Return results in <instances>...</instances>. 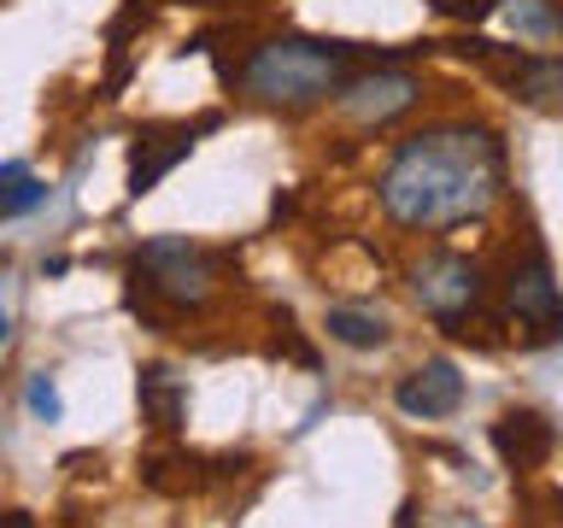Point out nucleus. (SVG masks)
<instances>
[{"instance_id":"nucleus-1","label":"nucleus","mask_w":563,"mask_h":528,"mask_svg":"<svg viewBox=\"0 0 563 528\" xmlns=\"http://www.w3.org/2000/svg\"><path fill=\"white\" fill-rule=\"evenodd\" d=\"M505 194V147L482 123H440L411 141L382 170V206L405 229H446Z\"/></svg>"},{"instance_id":"nucleus-2","label":"nucleus","mask_w":563,"mask_h":528,"mask_svg":"<svg viewBox=\"0 0 563 528\" xmlns=\"http://www.w3.org/2000/svg\"><path fill=\"white\" fill-rule=\"evenodd\" d=\"M352 77V47L346 42H317V35H276L258 42L241 65V88L264 106H317L341 95Z\"/></svg>"},{"instance_id":"nucleus-3","label":"nucleus","mask_w":563,"mask_h":528,"mask_svg":"<svg viewBox=\"0 0 563 528\" xmlns=\"http://www.w3.org/2000/svg\"><path fill=\"white\" fill-rule=\"evenodd\" d=\"M135 282L153 299H165L170 311H194V306H206V299H211L218 271H211L206 246H194L183 235H153V241L135 246Z\"/></svg>"},{"instance_id":"nucleus-4","label":"nucleus","mask_w":563,"mask_h":528,"mask_svg":"<svg viewBox=\"0 0 563 528\" xmlns=\"http://www.w3.org/2000/svg\"><path fill=\"white\" fill-rule=\"evenodd\" d=\"M411 294L446 334H464V323L475 317V306H482V271L457 253H429L411 271Z\"/></svg>"},{"instance_id":"nucleus-5","label":"nucleus","mask_w":563,"mask_h":528,"mask_svg":"<svg viewBox=\"0 0 563 528\" xmlns=\"http://www.w3.org/2000/svg\"><path fill=\"white\" fill-rule=\"evenodd\" d=\"M505 306L517 317V329H528V341H552L563 323V299H558V276L545 253H528L517 271L505 276Z\"/></svg>"},{"instance_id":"nucleus-6","label":"nucleus","mask_w":563,"mask_h":528,"mask_svg":"<svg viewBox=\"0 0 563 528\" xmlns=\"http://www.w3.org/2000/svg\"><path fill=\"white\" fill-rule=\"evenodd\" d=\"M341 106H346V118L364 123V130H382V123H394L399 112L417 106V77H405V70H364V77H346Z\"/></svg>"},{"instance_id":"nucleus-7","label":"nucleus","mask_w":563,"mask_h":528,"mask_svg":"<svg viewBox=\"0 0 563 528\" xmlns=\"http://www.w3.org/2000/svg\"><path fill=\"white\" fill-rule=\"evenodd\" d=\"M394 405L417 422H434V417H452L464 405V376H457L452 359H422L411 376H399L394 387Z\"/></svg>"},{"instance_id":"nucleus-8","label":"nucleus","mask_w":563,"mask_h":528,"mask_svg":"<svg viewBox=\"0 0 563 528\" xmlns=\"http://www.w3.org/2000/svg\"><path fill=\"white\" fill-rule=\"evenodd\" d=\"M194 153V130H141L130 147V200L153 194L165 183V170H176Z\"/></svg>"},{"instance_id":"nucleus-9","label":"nucleus","mask_w":563,"mask_h":528,"mask_svg":"<svg viewBox=\"0 0 563 528\" xmlns=\"http://www.w3.org/2000/svg\"><path fill=\"white\" fill-rule=\"evenodd\" d=\"M558 447V429L540 411H505L493 422V452L505 458L510 470H540Z\"/></svg>"},{"instance_id":"nucleus-10","label":"nucleus","mask_w":563,"mask_h":528,"mask_svg":"<svg viewBox=\"0 0 563 528\" xmlns=\"http://www.w3.org/2000/svg\"><path fill=\"white\" fill-rule=\"evenodd\" d=\"M135 394H141V417L153 422V429H183V411H188V387L183 376H170L165 364H147L141 370V382H135Z\"/></svg>"},{"instance_id":"nucleus-11","label":"nucleus","mask_w":563,"mask_h":528,"mask_svg":"<svg viewBox=\"0 0 563 528\" xmlns=\"http://www.w3.org/2000/svg\"><path fill=\"white\" fill-rule=\"evenodd\" d=\"M510 88H517V100H528V106H558L563 65L552 59V53H517V65H510Z\"/></svg>"},{"instance_id":"nucleus-12","label":"nucleus","mask_w":563,"mask_h":528,"mask_svg":"<svg viewBox=\"0 0 563 528\" xmlns=\"http://www.w3.org/2000/svg\"><path fill=\"white\" fill-rule=\"evenodd\" d=\"M323 329H329V341H341V346H352V352H376V346H387V317H382V311L329 306Z\"/></svg>"},{"instance_id":"nucleus-13","label":"nucleus","mask_w":563,"mask_h":528,"mask_svg":"<svg viewBox=\"0 0 563 528\" xmlns=\"http://www.w3.org/2000/svg\"><path fill=\"white\" fill-rule=\"evenodd\" d=\"M42 200H47V188L30 176V165H18V158H12V165H0V223L24 218V211H35Z\"/></svg>"},{"instance_id":"nucleus-14","label":"nucleus","mask_w":563,"mask_h":528,"mask_svg":"<svg viewBox=\"0 0 563 528\" xmlns=\"http://www.w3.org/2000/svg\"><path fill=\"white\" fill-rule=\"evenodd\" d=\"M505 30L510 35H534V42H558L552 0H505Z\"/></svg>"},{"instance_id":"nucleus-15","label":"nucleus","mask_w":563,"mask_h":528,"mask_svg":"<svg viewBox=\"0 0 563 528\" xmlns=\"http://www.w3.org/2000/svg\"><path fill=\"white\" fill-rule=\"evenodd\" d=\"M24 405H30V417H35V422H59V417H65L59 382H53L47 370H42V376H30V387H24Z\"/></svg>"},{"instance_id":"nucleus-16","label":"nucleus","mask_w":563,"mask_h":528,"mask_svg":"<svg viewBox=\"0 0 563 528\" xmlns=\"http://www.w3.org/2000/svg\"><path fill=\"white\" fill-rule=\"evenodd\" d=\"M440 12H464V18H475V12H487L493 0H434Z\"/></svg>"},{"instance_id":"nucleus-17","label":"nucleus","mask_w":563,"mask_h":528,"mask_svg":"<svg viewBox=\"0 0 563 528\" xmlns=\"http://www.w3.org/2000/svg\"><path fill=\"white\" fill-rule=\"evenodd\" d=\"M394 528H417V517H411V505L399 510V522H394Z\"/></svg>"},{"instance_id":"nucleus-18","label":"nucleus","mask_w":563,"mask_h":528,"mask_svg":"<svg viewBox=\"0 0 563 528\" xmlns=\"http://www.w3.org/2000/svg\"><path fill=\"white\" fill-rule=\"evenodd\" d=\"M7 334H12V317H7V311H0V346H7Z\"/></svg>"}]
</instances>
